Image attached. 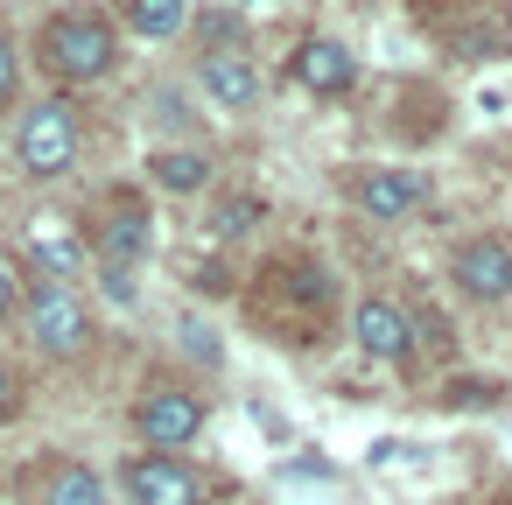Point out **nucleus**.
I'll list each match as a JSON object with an SVG mask.
<instances>
[{
	"label": "nucleus",
	"mask_w": 512,
	"mask_h": 505,
	"mask_svg": "<svg viewBox=\"0 0 512 505\" xmlns=\"http://www.w3.org/2000/svg\"><path fill=\"white\" fill-rule=\"evenodd\" d=\"M148 239H155L148 204H141V197H113V211H106V225H99V253H106V267H134V260L148 253Z\"/></svg>",
	"instance_id": "9"
},
{
	"label": "nucleus",
	"mask_w": 512,
	"mask_h": 505,
	"mask_svg": "<svg viewBox=\"0 0 512 505\" xmlns=\"http://www.w3.org/2000/svg\"><path fill=\"white\" fill-rule=\"evenodd\" d=\"M15 85H22V64H15V43L0 36V106L15 99Z\"/></svg>",
	"instance_id": "16"
},
{
	"label": "nucleus",
	"mask_w": 512,
	"mask_h": 505,
	"mask_svg": "<svg viewBox=\"0 0 512 505\" xmlns=\"http://www.w3.org/2000/svg\"><path fill=\"white\" fill-rule=\"evenodd\" d=\"M127 498L134 505H197V477L176 456H134L127 463Z\"/></svg>",
	"instance_id": "7"
},
{
	"label": "nucleus",
	"mask_w": 512,
	"mask_h": 505,
	"mask_svg": "<svg viewBox=\"0 0 512 505\" xmlns=\"http://www.w3.org/2000/svg\"><path fill=\"white\" fill-rule=\"evenodd\" d=\"M295 78L309 85V92H351V78H358V64H351V50L344 43H330V36H316V43H302L295 50Z\"/></svg>",
	"instance_id": "11"
},
{
	"label": "nucleus",
	"mask_w": 512,
	"mask_h": 505,
	"mask_svg": "<svg viewBox=\"0 0 512 505\" xmlns=\"http://www.w3.org/2000/svg\"><path fill=\"white\" fill-rule=\"evenodd\" d=\"M113 57H120V36H113V22H106L99 8H64V15L43 22V64H50L64 85L106 78Z\"/></svg>",
	"instance_id": "1"
},
{
	"label": "nucleus",
	"mask_w": 512,
	"mask_h": 505,
	"mask_svg": "<svg viewBox=\"0 0 512 505\" xmlns=\"http://www.w3.org/2000/svg\"><path fill=\"white\" fill-rule=\"evenodd\" d=\"M29 260L43 267V281H64V288H71V274H85V239H78V225L57 218V211L29 218Z\"/></svg>",
	"instance_id": "5"
},
{
	"label": "nucleus",
	"mask_w": 512,
	"mask_h": 505,
	"mask_svg": "<svg viewBox=\"0 0 512 505\" xmlns=\"http://www.w3.org/2000/svg\"><path fill=\"white\" fill-rule=\"evenodd\" d=\"M449 274H456L463 295H477V302H505V295H512V246H505V239H470V246H456Z\"/></svg>",
	"instance_id": "4"
},
{
	"label": "nucleus",
	"mask_w": 512,
	"mask_h": 505,
	"mask_svg": "<svg viewBox=\"0 0 512 505\" xmlns=\"http://www.w3.org/2000/svg\"><path fill=\"white\" fill-rule=\"evenodd\" d=\"M183 22H190V0H127V29L148 43H169Z\"/></svg>",
	"instance_id": "14"
},
{
	"label": "nucleus",
	"mask_w": 512,
	"mask_h": 505,
	"mask_svg": "<svg viewBox=\"0 0 512 505\" xmlns=\"http://www.w3.org/2000/svg\"><path fill=\"white\" fill-rule=\"evenodd\" d=\"M253 218H260V204H253V197H232V204H225V218H218V225H225V232H246V225H253Z\"/></svg>",
	"instance_id": "18"
},
{
	"label": "nucleus",
	"mask_w": 512,
	"mask_h": 505,
	"mask_svg": "<svg viewBox=\"0 0 512 505\" xmlns=\"http://www.w3.org/2000/svg\"><path fill=\"white\" fill-rule=\"evenodd\" d=\"M204 92H211L225 113H246V106L260 99V71H253L246 57H232V50H225V57H204Z\"/></svg>",
	"instance_id": "12"
},
{
	"label": "nucleus",
	"mask_w": 512,
	"mask_h": 505,
	"mask_svg": "<svg viewBox=\"0 0 512 505\" xmlns=\"http://www.w3.org/2000/svg\"><path fill=\"white\" fill-rule=\"evenodd\" d=\"M134 421H141V435L155 442V456H169V449H183V442L204 428V407H197L190 393H148Z\"/></svg>",
	"instance_id": "6"
},
{
	"label": "nucleus",
	"mask_w": 512,
	"mask_h": 505,
	"mask_svg": "<svg viewBox=\"0 0 512 505\" xmlns=\"http://www.w3.org/2000/svg\"><path fill=\"white\" fill-rule=\"evenodd\" d=\"M15 407H22V379H15V365H8V358H0V421H8Z\"/></svg>",
	"instance_id": "17"
},
{
	"label": "nucleus",
	"mask_w": 512,
	"mask_h": 505,
	"mask_svg": "<svg viewBox=\"0 0 512 505\" xmlns=\"http://www.w3.org/2000/svg\"><path fill=\"white\" fill-rule=\"evenodd\" d=\"M15 155H22L29 176H64V169L78 162V113H71L64 99L29 106L22 127H15Z\"/></svg>",
	"instance_id": "3"
},
{
	"label": "nucleus",
	"mask_w": 512,
	"mask_h": 505,
	"mask_svg": "<svg viewBox=\"0 0 512 505\" xmlns=\"http://www.w3.org/2000/svg\"><path fill=\"white\" fill-rule=\"evenodd\" d=\"M421 197H428V183H421L414 169H372V176L358 183V211H365V218H407Z\"/></svg>",
	"instance_id": "10"
},
{
	"label": "nucleus",
	"mask_w": 512,
	"mask_h": 505,
	"mask_svg": "<svg viewBox=\"0 0 512 505\" xmlns=\"http://www.w3.org/2000/svg\"><path fill=\"white\" fill-rule=\"evenodd\" d=\"M148 169H155V183H162V190H204V176H211V169H204V155H190V148H169V155H155Z\"/></svg>",
	"instance_id": "15"
},
{
	"label": "nucleus",
	"mask_w": 512,
	"mask_h": 505,
	"mask_svg": "<svg viewBox=\"0 0 512 505\" xmlns=\"http://www.w3.org/2000/svg\"><path fill=\"white\" fill-rule=\"evenodd\" d=\"M29 505H106V484H99V470H85V463H57V470L36 484Z\"/></svg>",
	"instance_id": "13"
},
{
	"label": "nucleus",
	"mask_w": 512,
	"mask_h": 505,
	"mask_svg": "<svg viewBox=\"0 0 512 505\" xmlns=\"http://www.w3.org/2000/svg\"><path fill=\"white\" fill-rule=\"evenodd\" d=\"M351 330H358V344L372 351V358H386V365H400L407 351H414V323H407V309L400 302H358V316H351Z\"/></svg>",
	"instance_id": "8"
},
{
	"label": "nucleus",
	"mask_w": 512,
	"mask_h": 505,
	"mask_svg": "<svg viewBox=\"0 0 512 505\" xmlns=\"http://www.w3.org/2000/svg\"><path fill=\"white\" fill-rule=\"evenodd\" d=\"M8 309H15V267L0 260V316H8Z\"/></svg>",
	"instance_id": "19"
},
{
	"label": "nucleus",
	"mask_w": 512,
	"mask_h": 505,
	"mask_svg": "<svg viewBox=\"0 0 512 505\" xmlns=\"http://www.w3.org/2000/svg\"><path fill=\"white\" fill-rule=\"evenodd\" d=\"M22 323H29V344L43 358H78L92 344V309L64 288V281H43L29 302H22Z\"/></svg>",
	"instance_id": "2"
}]
</instances>
